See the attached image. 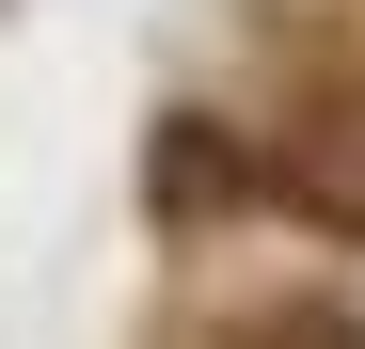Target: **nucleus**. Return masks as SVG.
Returning a JSON list of instances; mask_svg holds the SVG:
<instances>
[{
  "label": "nucleus",
  "mask_w": 365,
  "mask_h": 349,
  "mask_svg": "<svg viewBox=\"0 0 365 349\" xmlns=\"http://www.w3.org/2000/svg\"><path fill=\"white\" fill-rule=\"evenodd\" d=\"M270 207L318 222V239H365V95H349V80L286 111V143H270Z\"/></svg>",
  "instance_id": "f257e3e1"
},
{
  "label": "nucleus",
  "mask_w": 365,
  "mask_h": 349,
  "mask_svg": "<svg viewBox=\"0 0 365 349\" xmlns=\"http://www.w3.org/2000/svg\"><path fill=\"white\" fill-rule=\"evenodd\" d=\"M143 207L159 222H238V207H270V159L222 127V111H159V143H143Z\"/></svg>",
  "instance_id": "f03ea898"
},
{
  "label": "nucleus",
  "mask_w": 365,
  "mask_h": 349,
  "mask_svg": "<svg viewBox=\"0 0 365 349\" xmlns=\"http://www.w3.org/2000/svg\"><path fill=\"white\" fill-rule=\"evenodd\" d=\"M222 349H365V318H349V302H318V286H286V302H238V318H222Z\"/></svg>",
  "instance_id": "7ed1b4c3"
}]
</instances>
